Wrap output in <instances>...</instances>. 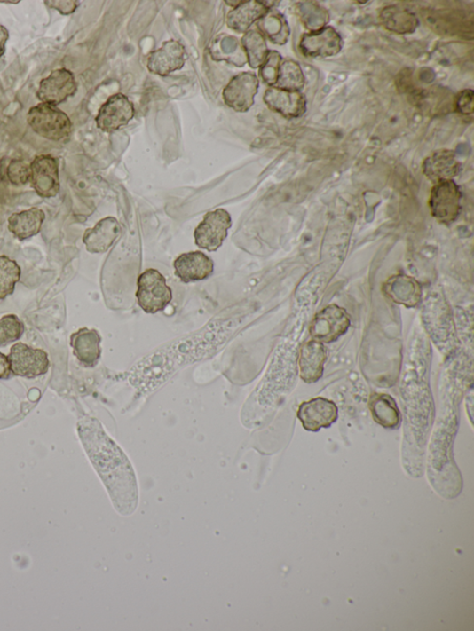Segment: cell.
<instances>
[{"mask_svg": "<svg viewBox=\"0 0 474 631\" xmlns=\"http://www.w3.org/2000/svg\"><path fill=\"white\" fill-rule=\"evenodd\" d=\"M45 220L44 211L32 208L12 214L8 220V229L19 241H27L40 233Z\"/></svg>", "mask_w": 474, "mask_h": 631, "instance_id": "25", "label": "cell"}, {"mask_svg": "<svg viewBox=\"0 0 474 631\" xmlns=\"http://www.w3.org/2000/svg\"><path fill=\"white\" fill-rule=\"evenodd\" d=\"M11 365L7 356L0 352V379H8L11 376Z\"/></svg>", "mask_w": 474, "mask_h": 631, "instance_id": "39", "label": "cell"}, {"mask_svg": "<svg viewBox=\"0 0 474 631\" xmlns=\"http://www.w3.org/2000/svg\"><path fill=\"white\" fill-rule=\"evenodd\" d=\"M134 117V104L125 95L118 93L101 106L96 122L103 132L113 133L126 126Z\"/></svg>", "mask_w": 474, "mask_h": 631, "instance_id": "13", "label": "cell"}, {"mask_svg": "<svg viewBox=\"0 0 474 631\" xmlns=\"http://www.w3.org/2000/svg\"><path fill=\"white\" fill-rule=\"evenodd\" d=\"M30 165L21 160H12L7 167V177L11 184L16 186L25 185L30 182Z\"/></svg>", "mask_w": 474, "mask_h": 631, "instance_id": "36", "label": "cell"}, {"mask_svg": "<svg viewBox=\"0 0 474 631\" xmlns=\"http://www.w3.org/2000/svg\"><path fill=\"white\" fill-rule=\"evenodd\" d=\"M423 321L428 334L446 359L461 351L450 310L439 295L434 294L426 299Z\"/></svg>", "mask_w": 474, "mask_h": 631, "instance_id": "4", "label": "cell"}, {"mask_svg": "<svg viewBox=\"0 0 474 631\" xmlns=\"http://www.w3.org/2000/svg\"><path fill=\"white\" fill-rule=\"evenodd\" d=\"M283 57L275 51H270L265 62L260 67V76L269 87L276 84L280 67H281Z\"/></svg>", "mask_w": 474, "mask_h": 631, "instance_id": "35", "label": "cell"}, {"mask_svg": "<svg viewBox=\"0 0 474 631\" xmlns=\"http://www.w3.org/2000/svg\"><path fill=\"white\" fill-rule=\"evenodd\" d=\"M8 40V29L4 26L0 25V58H2L5 54Z\"/></svg>", "mask_w": 474, "mask_h": 631, "instance_id": "40", "label": "cell"}, {"mask_svg": "<svg viewBox=\"0 0 474 631\" xmlns=\"http://www.w3.org/2000/svg\"><path fill=\"white\" fill-rule=\"evenodd\" d=\"M296 414L306 430L316 432L322 428H330L337 421L338 407L332 400L315 398L301 403Z\"/></svg>", "mask_w": 474, "mask_h": 631, "instance_id": "12", "label": "cell"}, {"mask_svg": "<svg viewBox=\"0 0 474 631\" xmlns=\"http://www.w3.org/2000/svg\"><path fill=\"white\" fill-rule=\"evenodd\" d=\"M77 91L74 74L67 69H57L39 83L36 97L41 103L58 106L73 97Z\"/></svg>", "mask_w": 474, "mask_h": 631, "instance_id": "14", "label": "cell"}, {"mask_svg": "<svg viewBox=\"0 0 474 631\" xmlns=\"http://www.w3.org/2000/svg\"><path fill=\"white\" fill-rule=\"evenodd\" d=\"M264 100L270 110L289 119L304 116L307 112V99L301 91H289L272 86Z\"/></svg>", "mask_w": 474, "mask_h": 631, "instance_id": "19", "label": "cell"}, {"mask_svg": "<svg viewBox=\"0 0 474 631\" xmlns=\"http://www.w3.org/2000/svg\"><path fill=\"white\" fill-rule=\"evenodd\" d=\"M78 433L86 454L122 516L134 513L138 503V487L133 466L124 452L107 435L99 422L82 418Z\"/></svg>", "mask_w": 474, "mask_h": 631, "instance_id": "3", "label": "cell"}, {"mask_svg": "<svg viewBox=\"0 0 474 631\" xmlns=\"http://www.w3.org/2000/svg\"><path fill=\"white\" fill-rule=\"evenodd\" d=\"M101 337L96 330L80 329L71 336L74 355L85 367H95L101 357Z\"/></svg>", "mask_w": 474, "mask_h": 631, "instance_id": "23", "label": "cell"}, {"mask_svg": "<svg viewBox=\"0 0 474 631\" xmlns=\"http://www.w3.org/2000/svg\"><path fill=\"white\" fill-rule=\"evenodd\" d=\"M176 276L185 284L201 281L210 277L214 272L213 260L201 251L180 255L174 263Z\"/></svg>", "mask_w": 474, "mask_h": 631, "instance_id": "20", "label": "cell"}, {"mask_svg": "<svg viewBox=\"0 0 474 631\" xmlns=\"http://www.w3.org/2000/svg\"><path fill=\"white\" fill-rule=\"evenodd\" d=\"M305 83L306 78L298 62L292 59L282 61L275 87L289 91H301Z\"/></svg>", "mask_w": 474, "mask_h": 631, "instance_id": "31", "label": "cell"}, {"mask_svg": "<svg viewBox=\"0 0 474 631\" xmlns=\"http://www.w3.org/2000/svg\"><path fill=\"white\" fill-rule=\"evenodd\" d=\"M8 358L12 373L19 377L34 379L46 375L50 368L49 357L44 351L23 343L12 345Z\"/></svg>", "mask_w": 474, "mask_h": 631, "instance_id": "10", "label": "cell"}, {"mask_svg": "<svg viewBox=\"0 0 474 631\" xmlns=\"http://www.w3.org/2000/svg\"><path fill=\"white\" fill-rule=\"evenodd\" d=\"M45 4L51 9L58 11L62 15H69L74 13L79 6V3L75 0H49Z\"/></svg>", "mask_w": 474, "mask_h": 631, "instance_id": "38", "label": "cell"}, {"mask_svg": "<svg viewBox=\"0 0 474 631\" xmlns=\"http://www.w3.org/2000/svg\"><path fill=\"white\" fill-rule=\"evenodd\" d=\"M231 227L232 217L228 211L224 209L209 211L194 232L195 244L208 252L217 251L223 246Z\"/></svg>", "mask_w": 474, "mask_h": 631, "instance_id": "9", "label": "cell"}, {"mask_svg": "<svg viewBox=\"0 0 474 631\" xmlns=\"http://www.w3.org/2000/svg\"><path fill=\"white\" fill-rule=\"evenodd\" d=\"M374 421L384 429H398L401 423L400 410L394 398L387 394L375 393L369 400Z\"/></svg>", "mask_w": 474, "mask_h": 631, "instance_id": "26", "label": "cell"}, {"mask_svg": "<svg viewBox=\"0 0 474 631\" xmlns=\"http://www.w3.org/2000/svg\"><path fill=\"white\" fill-rule=\"evenodd\" d=\"M28 122L43 138L61 141L70 138L73 129L69 116L56 106L40 103L30 108Z\"/></svg>", "mask_w": 474, "mask_h": 631, "instance_id": "5", "label": "cell"}, {"mask_svg": "<svg viewBox=\"0 0 474 631\" xmlns=\"http://www.w3.org/2000/svg\"><path fill=\"white\" fill-rule=\"evenodd\" d=\"M245 316L213 319L196 333L169 342L139 359L125 374V379L146 398L187 366L206 360L217 352L239 331Z\"/></svg>", "mask_w": 474, "mask_h": 631, "instance_id": "1", "label": "cell"}, {"mask_svg": "<svg viewBox=\"0 0 474 631\" xmlns=\"http://www.w3.org/2000/svg\"><path fill=\"white\" fill-rule=\"evenodd\" d=\"M138 306L146 314L163 312L174 298L166 278L155 269H147L138 279Z\"/></svg>", "mask_w": 474, "mask_h": 631, "instance_id": "6", "label": "cell"}, {"mask_svg": "<svg viewBox=\"0 0 474 631\" xmlns=\"http://www.w3.org/2000/svg\"><path fill=\"white\" fill-rule=\"evenodd\" d=\"M248 63L252 69H260L268 53L265 36L257 30H249L241 39Z\"/></svg>", "mask_w": 474, "mask_h": 631, "instance_id": "30", "label": "cell"}, {"mask_svg": "<svg viewBox=\"0 0 474 631\" xmlns=\"http://www.w3.org/2000/svg\"><path fill=\"white\" fill-rule=\"evenodd\" d=\"M379 17L386 30L399 35L414 34L419 27V20L414 12L396 5L383 8Z\"/></svg>", "mask_w": 474, "mask_h": 631, "instance_id": "27", "label": "cell"}, {"mask_svg": "<svg viewBox=\"0 0 474 631\" xmlns=\"http://www.w3.org/2000/svg\"><path fill=\"white\" fill-rule=\"evenodd\" d=\"M30 182L43 199L56 197L60 189L59 162L51 155H40L30 165Z\"/></svg>", "mask_w": 474, "mask_h": 631, "instance_id": "15", "label": "cell"}, {"mask_svg": "<svg viewBox=\"0 0 474 631\" xmlns=\"http://www.w3.org/2000/svg\"><path fill=\"white\" fill-rule=\"evenodd\" d=\"M461 170V163L454 151L439 149L425 159L423 164L424 176L435 184L454 180Z\"/></svg>", "mask_w": 474, "mask_h": 631, "instance_id": "22", "label": "cell"}, {"mask_svg": "<svg viewBox=\"0 0 474 631\" xmlns=\"http://www.w3.org/2000/svg\"><path fill=\"white\" fill-rule=\"evenodd\" d=\"M385 293L407 308L416 307L422 300L420 285L415 280L406 276L392 278L385 286Z\"/></svg>", "mask_w": 474, "mask_h": 631, "instance_id": "28", "label": "cell"}, {"mask_svg": "<svg viewBox=\"0 0 474 631\" xmlns=\"http://www.w3.org/2000/svg\"><path fill=\"white\" fill-rule=\"evenodd\" d=\"M269 11L265 2H242L233 8L226 16V24L231 30L237 33H246L260 20Z\"/></svg>", "mask_w": 474, "mask_h": 631, "instance_id": "24", "label": "cell"}, {"mask_svg": "<svg viewBox=\"0 0 474 631\" xmlns=\"http://www.w3.org/2000/svg\"><path fill=\"white\" fill-rule=\"evenodd\" d=\"M21 270L16 261L6 256H0V299L13 294L20 280Z\"/></svg>", "mask_w": 474, "mask_h": 631, "instance_id": "33", "label": "cell"}, {"mask_svg": "<svg viewBox=\"0 0 474 631\" xmlns=\"http://www.w3.org/2000/svg\"><path fill=\"white\" fill-rule=\"evenodd\" d=\"M328 351L325 343L311 340L301 347L298 357V371L301 380L307 384L319 382L325 372Z\"/></svg>", "mask_w": 474, "mask_h": 631, "instance_id": "18", "label": "cell"}, {"mask_svg": "<svg viewBox=\"0 0 474 631\" xmlns=\"http://www.w3.org/2000/svg\"><path fill=\"white\" fill-rule=\"evenodd\" d=\"M343 48L340 34L333 28L327 27L317 32L304 35L298 49L307 58L323 59L339 54Z\"/></svg>", "mask_w": 474, "mask_h": 631, "instance_id": "16", "label": "cell"}, {"mask_svg": "<svg viewBox=\"0 0 474 631\" xmlns=\"http://www.w3.org/2000/svg\"><path fill=\"white\" fill-rule=\"evenodd\" d=\"M432 350L425 338H416L408 347L399 382L403 410L404 453L406 458L414 451L415 460L422 459L436 417L435 400L430 385Z\"/></svg>", "mask_w": 474, "mask_h": 631, "instance_id": "2", "label": "cell"}, {"mask_svg": "<svg viewBox=\"0 0 474 631\" xmlns=\"http://www.w3.org/2000/svg\"><path fill=\"white\" fill-rule=\"evenodd\" d=\"M186 50L179 41H165L162 47L149 55L147 69L160 76L181 70L186 62Z\"/></svg>", "mask_w": 474, "mask_h": 631, "instance_id": "17", "label": "cell"}, {"mask_svg": "<svg viewBox=\"0 0 474 631\" xmlns=\"http://www.w3.org/2000/svg\"><path fill=\"white\" fill-rule=\"evenodd\" d=\"M351 326V317L346 310L329 304L316 314L310 333L313 340L331 343L346 334Z\"/></svg>", "mask_w": 474, "mask_h": 631, "instance_id": "8", "label": "cell"}, {"mask_svg": "<svg viewBox=\"0 0 474 631\" xmlns=\"http://www.w3.org/2000/svg\"><path fill=\"white\" fill-rule=\"evenodd\" d=\"M297 14L304 26L312 32L328 27L330 15L326 8L313 2L300 3L296 6Z\"/></svg>", "mask_w": 474, "mask_h": 631, "instance_id": "32", "label": "cell"}, {"mask_svg": "<svg viewBox=\"0 0 474 631\" xmlns=\"http://www.w3.org/2000/svg\"><path fill=\"white\" fill-rule=\"evenodd\" d=\"M260 81L253 73H241L233 76L225 87V103L236 113H247L254 105Z\"/></svg>", "mask_w": 474, "mask_h": 631, "instance_id": "11", "label": "cell"}, {"mask_svg": "<svg viewBox=\"0 0 474 631\" xmlns=\"http://www.w3.org/2000/svg\"><path fill=\"white\" fill-rule=\"evenodd\" d=\"M462 199L461 189L454 180L437 183L430 193L431 214L440 224H454L462 211Z\"/></svg>", "mask_w": 474, "mask_h": 631, "instance_id": "7", "label": "cell"}, {"mask_svg": "<svg viewBox=\"0 0 474 631\" xmlns=\"http://www.w3.org/2000/svg\"><path fill=\"white\" fill-rule=\"evenodd\" d=\"M25 325L15 315L0 319V346H6L23 336Z\"/></svg>", "mask_w": 474, "mask_h": 631, "instance_id": "34", "label": "cell"}, {"mask_svg": "<svg viewBox=\"0 0 474 631\" xmlns=\"http://www.w3.org/2000/svg\"><path fill=\"white\" fill-rule=\"evenodd\" d=\"M473 97L474 93L471 90L462 91L455 100L456 111L464 116L472 115L474 111Z\"/></svg>", "mask_w": 474, "mask_h": 631, "instance_id": "37", "label": "cell"}, {"mask_svg": "<svg viewBox=\"0 0 474 631\" xmlns=\"http://www.w3.org/2000/svg\"><path fill=\"white\" fill-rule=\"evenodd\" d=\"M121 232V225L115 217H107L99 221L95 227L84 232L83 243L88 252L102 254L112 248Z\"/></svg>", "mask_w": 474, "mask_h": 631, "instance_id": "21", "label": "cell"}, {"mask_svg": "<svg viewBox=\"0 0 474 631\" xmlns=\"http://www.w3.org/2000/svg\"><path fill=\"white\" fill-rule=\"evenodd\" d=\"M260 32L275 45L283 46L290 37V28L286 17L276 11H269L257 21Z\"/></svg>", "mask_w": 474, "mask_h": 631, "instance_id": "29", "label": "cell"}]
</instances>
